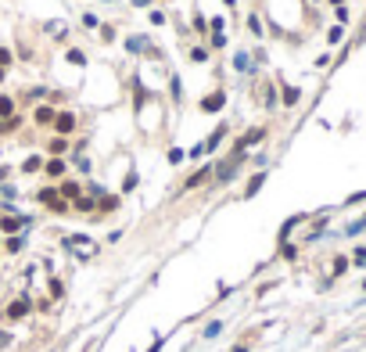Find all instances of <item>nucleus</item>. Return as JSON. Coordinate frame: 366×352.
Returning <instances> with one entry per match:
<instances>
[{
    "label": "nucleus",
    "mask_w": 366,
    "mask_h": 352,
    "mask_svg": "<svg viewBox=\"0 0 366 352\" xmlns=\"http://www.w3.org/2000/svg\"><path fill=\"white\" fill-rule=\"evenodd\" d=\"M68 248L79 252V255H94V244H90L86 237H68Z\"/></svg>",
    "instance_id": "nucleus-1"
},
{
    "label": "nucleus",
    "mask_w": 366,
    "mask_h": 352,
    "mask_svg": "<svg viewBox=\"0 0 366 352\" xmlns=\"http://www.w3.org/2000/svg\"><path fill=\"white\" fill-rule=\"evenodd\" d=\"M54 126H58V133H72V126H75V119H72V112H61V115L54 119Z\"/></svg>",
    "instance_id": "nucleus-2"
},
{
    "label": "nucleus",
    "mask_w": 366,
    "mask_h": 352,
    "mask_svg": "<svg viewBox=\"0 0 366 352\" xmlns=\"http://www.w3.org/2000/svg\"><path fill=\"white\" fill-rule=\"evenodd\" d=\"M223 101H226V97L216 90V94H208V97H205V104H201V108H205V112H219V108H223Z\"/></svg>",
    "instance_id": "nucleus-3"
},
{
    "label": "nucleus",
    "mask_w": 366,
    "mask_h": 352,
    "mask_svg": "<svg viewBox=\"0 0 366 352\" xmlns=\"http://www.w3.org/2000/svg\"><path fill=\"white\" fill-rule=\"evenodd\" d=\"M25 313H29V298L11 302V309H7V316H11V320H18V316H25Z\"/></svg>",
    "instance_id": "nucleus-4"
},
{
    "label": "nucleus",
    "mask_w": 366,
    "mask_h": 352,
    "mask_svg": "<svg viewBox=\"0 0 366 352\" xmlns=\"http://www.w3.org/2000/svg\"><path fill=\"white\" fill-rule=\"evenodd\" d=\"M36 122H40V126H51V122H54V108H40L36 112Z\"/></svg>",
    "instance_id": "nucleus-5"
},
{
    "label": "nucleus",
    "mask_w": 366,
    "mask_h": 352,
    "mask_svg": "<svg viewBox=\"0 0 366 352\" xmlns=\"http://www.w3.org/2000/svg\"><path fill=\"white\" fill-rule=\"evenodd\" d=\"M22 223H25L22 216H7V219H0V226H4V230H18Z\"/></svg>",
    "instance_id": "nucleus-6"
},
{
    "label": "nucleus",
    "mask_w": 366,
    "mask_h": 352,
    "mask_svg": "<svg viewBox=\"0 0 366 352\" xmlns=\"http://www.w3.org/2000/svg\"><path fill=\"white\" fill-rule=\"evenodd\" d=\"M147 43H151V40H144V36H133V40L126 43V47H129V51H144V47H147Z\"/></svg>",
    "instance_id": "nucleus-7"
},
{
    "label": "nucleus",
    "mask_w": 366,
    "mask_h": 352,
    "mask_svg": "<svg viewBox=\"0 0 366 352\" xmlns=\"http://www.w3.org/2000/svg\"><path fill=\"white\" fill-rule=\"evenodd\" d=\"M284 104H298V90L295 86H284Z\"/></svg>",
    "instance_id": "nucleus-8"
},
{
    "label": "nucleus",
    "mask_w": 366,
    "mask_h": 352,
    "mask_svg": "<svg viewBox=\"0 0 366 352\" xmlns=\"http://www.w3.org/2000/svg\"><path fill=\"white\" fill-rule=\"evenodd\" d=\"M47 173H51V176H61V173H65V162H58V158L47 162Z\"/></svg>",
    "instance_id": "nucleus-9"
},
{
    "label": "nucleus",
    "mask_w": 366,
    "mask_h": 352,
    "mask_svg": "<svg viewBox=\"0 0 366 352\" xmlns=\"http://www.w3.org/2000/svg\"><path fill=\"white\" fill-rule=\"evenodd\" d=\"M68 61H72V65H83L86 58H83V51H75V47H72V51H68Z\"/></svg>",
    "instance_id": "nucleus-10"
},
{
    "label": "nucleus",
    "mask_w": 366,
    "mask_h": 352,
    "mask_svg": "<svg viewBox=\"0 0 366 352\" xmlns=\"http://www.w3.org/2000/svg\"><path fill=\"white\" fill-rule=\"evenodd\" d=\"M11 108H14L11 97H0V115H11Z\"/></svg>",
    "instance_id": "nucleus-11"
},
{
    "label": "nucleus",
    "mask_w": 366,
    "mask_h": 352,
    "mask_svg": "<svg viewBox=\"0 0 366 352\" xmlns=\"http://www.w3.org/2000/svg\"><path fill=\"white\" fill-rule=\"evenodd\" d=\"M205 176H208V169H201V173H197V176H190V180H187V187H197V183H201Z\"/></svg>",
    "instance_id": "nucleus-12"
},
{
    "label": "nucleus",
    "mask_w": 366,
    "mask_h": 352,
    "mask_svg": "<svg viewBox=\"0 0 366 352\" xmlns=\"http://www.w3.org/2000/svg\"><path fill=\"white\" fill-rule=\"evenodd\" d=\"M219 331H223L219 324H208V327H205V338H216V334H219Z\"/></svg>",
    "instance_id": "nucleus-13"
},
{
    "label": "nucleus",
    "mask_w": 366,
    "mask_h": 352,
    "mask_svg": "<svg viewBox=\"0 0 366 352\" xmlns=\"http://www.w3.org/2000/svg\"><path fill=\"white\" fill-rule=\"evenodd\" d=\"M363 40H366V25H363V33H359V40H356V43H363Z\"/></svg>",
    "instance_id": "nucleus-14"
},
{
    "label": "nucleus",
    "mask_w": 366,
    "mask_h": 352,
    "mask_svg": "<svg viewBox=\"0 0 366 352\" xmlns=\"http://www.w3.org/2000/svg\"><path fill=\"white\" fill-rule=\"evenodd\" d=\"M133 4H136V7H140V4H147V0H133Z\"/></svg>",
    "instance_id": "nucleus-15"
},
{
    "label": "nucleus",
    "mask_w": 366,
    "mask_h": 352,
    "mask_svg": "<svg viewBox=\"0 0 366 352\" xmlns=\"http://www.w3.org/2000/svg\"><path fill=\"white\" fill-rule=\"evenodd\" d=\"M0 79H4V69H0Z\"/></svg>",
    "instance_id": "nucleus-16"
}]
</instances>
